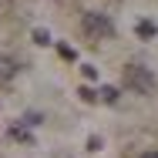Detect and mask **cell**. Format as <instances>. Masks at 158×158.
Here are the masks:
<instances>
[{"label": "cell", "instance_id": "1", "mask_svg": "<svg viewBox=\"0 0 158 158\" xmlns=\"http://www.w3.org/2000/svg\"><path fill=\"white\" fill-rule=\"evenodd\" d=\"M125 88L138 91V94H155V91H158V81H155V74H152L148 67L128 64V67H125Z\"/></svg>", "mask_w": 158, "mask_h": 158}, {"label": "cell", "instance_id": "2", "mask_svg": "<svg viewBox=\"0 0 158 158\" xmlns=\"http://www.w3.org/2000/svg\"><path fill=\"white\" fill-rule=\"evenodd\" d=\"M81 31L88 34L91 40H108V37L114 34V24H111L104 14L91 10V14H84V20H81Z\"/></svg>", "mask_w": 158, "mask_h": 158}, {"label": "cell", "instance_id": "3", "mask_svg": "<svg viewBox=\"0 0 158 158\" xmlns=\"http://www.w3.org/2000/svg\"><path fill=\"white\" fill-rule=\"evenodd\" d=\"M14 77H17V61L0 54V81H14Z\"/></svg>", "mask_w": 158, "mask_h": 158}, {"label": "cell", "instance_id": "4", "mask_svg": "<svg viewBox=\"0 0 158 158\" xmlns=\"http://www.w3.org/2000/svg\"><path fill=\"white\" fill-rule=\"evenodd\" d=\"M135 34L148 40V37H155V34H158V27H155V24H152V20H138V27H135Z\"/></svg>", "mask_w": 158, "mask_h": 158}, {"label": "cell", "instance_id": "5", "mask_svg": "<svg viewBox=\"0 0 158 158\" xmlns=\"http://www.w3.org/2000/svg\"><path fill=\"white\" fill-rule=\"evenodd\" d=\"M98 98H101L104 104H114V101H118V88H101V91H98Z\"/></svg>", "mask_w": 158, "mask_h": 158}, {"label": "cell", "instance_id": "6", "mask_svg": "<svg viewBox=\"0 0 158 158\" xmlns=\"http://www.w3.org/2000/svg\"><path fill=\"white\" fill-rule=\"evenodd\" d=\"M34 44H40V47H44V44H51V34L44 31V27H37V31H34Z\"/></svg>", "mask_w": 158, "mask_h": 158}, {"label": "cell", "instance_id": "7", "mask_svg": "<svg viewBox=\"0 0 158 158\" xmlns=\"http://www.w3.org/2000/svg\"><path fill=\"white\" fill-rule=\"evenodd\" d=\"M10 135H14V138H20V141H31V135H27L20 125H14V128H10Z\"/></svg>", "mask_w": 158, "mask_h": 158}, {"label": "cell", "instance_id": "8", "mask_svg": "<svg viewBox=\"0 0 158 158\" xmlns=\"http://www.w3.org/2000/svg\"><path fill=\"white\" fill-rule=\"evenodd\" d=\"M81 74H84L88 81H94V77H98V67H91V64H84V67H81Z\"/></svg>", "mask_w": 158, "mask_h": 158}, {"label": "cell", "instance_id": "9", "mask_svg": "<svg viewBox=\"0 0 158 158\" xmlns=\"http://www.w3.org/2000/svg\"><path fill=\"white\" fill-rule=\"evenodd\" d=\"M57 51H61V57H67V61H74V57H77V54H74V47H67V44H61Z\"/></svg>", "mask_w": 158, "mask_h": 158}, {"label": "cell", "instance_id": "10", "mask_svg": "<svg viewBox=\"0 0 158 158\" xmlns=\"http://www.w3.org/2000/svg\"><path fill=\"white\" fill-rule=\"evenodd\" d=\"M77 94L84 98V101H98V94H94V91H91V88H81V91H77Z\"/></svg>", "mask_w": 158, "mask_h": 158}, {"label": "cell", "instance_id": "11", "mask_svg": "<svg viewBox=\"0 0 158 158\" xmlns=\"http://www.w3.org/2000/svg\"><path fill=\"white\" fill-rule=\"evenodd\" d=\"M101 148V138H88V152H98Z\"/></svg>", "mask_w": 158, "mask_h": 158}, {"label": "cell", "instance_id": "12", "mask_svg": "<svg viewBox=\"0 0 158 158\" xmlns=\"http://www.w3.org/2000/svg\"><path fill=\"white\" fill-rule=\"evenodd\" d=\"M141 158H158V152H148V155H141Z\"/></svg>", "mask_w": 158, "mask_h": 158}]
</instances>
